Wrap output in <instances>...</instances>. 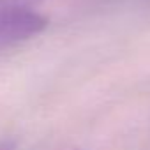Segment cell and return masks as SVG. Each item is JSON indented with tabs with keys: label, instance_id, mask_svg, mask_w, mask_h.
<instances>
[{
	"label": "cell",
	"instance_id": "6da1fadb",
	"mask_svg": "<svg viewBox=\"0 0 150 150\" xmlns=\"http://www.w3.org/2000/svg\"><path fill=\"white\" fill-rule=\"evenodd\" d=\"M37 0H0V53L25 42L48 27V18L34 9Z\"/></svg>",
	"mask_w": 150,
	"mask_h": 150
},
{
	"label": "cell",
	"instance_id": "7a4b0ae2",
	"mask_svg": "<svg viewBox=\"0 0 150 150\" xmlns=\"http://www.w3.org/2000/svg\"><path fill=\"white\" fill-rule=\"evenodd\" d=\"M0 150H18V141L13 138H0Z\"/></svg>",
	"mask_w": 150,
	"mask_h": 150
}]
</instances>
